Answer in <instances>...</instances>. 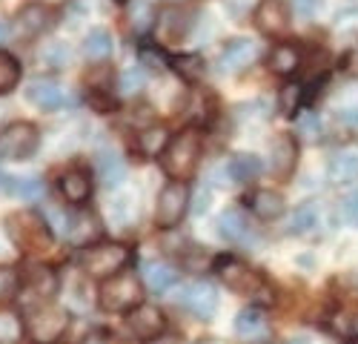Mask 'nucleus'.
I'll use <instances>...</instances> for the list:
<instances>
[{"label":"nucleus","mask_w":358,"mask_h":344,"mask_svg":"<svg viewBox=\"0 0 358 344\" xmlns=\"http://www.w3.org/2000/svg\"><path fill=\"white\" fill-rule=\"evenodd\" d=\"M218 233H221L224 241H232V244L247 241V236H250V221H247L244 210H235V207H232V210L221 213V218H218Z\"/></svg>","instance_id":"obj_25"},{"label":"nucleus","mask_w":358,"mask_h":344,"mask_svg":"<svg viewBox=\"0 0 358 344\" xmlns=\"http://www.w3.org/2000/svg\"><path fill=\"white\" fill-rule=\"evenodd\" d=\"M146 344H181L175 336H169V333H164V336H158V338H152V341H146Z\"/></svg>","instance_id":"obj_46"},{"label":"nucleus","mask_w":358,"mask_h":344,"mask_svg":"<svg viewBox=\"0 0 358 344\" xmlns=\"http://www.w3.org/2000/svg\"><path fill=\"white\" fill-rule=\"evenodd\" d=\"M121 89H124L127 95L141 92V89H143V72H141V69H129V72H124V75H121Z\"/></svg>","instance_id":"obj_43"},{"label":"nucleus","mask_w":358,"mask_h":344,"mask_svg":"<svg viewBox=\"0 0 358 344\" xmlns=\"http://www.w3.org/2000/svg\"><path fill=\"white\" fill-rule=\"evenodd\" d=\"M224 6H227V12H229L235 20H244V15H247V9H250V0H224Z\"/></svg>","instance_id":"obj_45"},{"label":"nucleus","mask_w":358,"mask_h":344,"mask_svg":"<svg viewBox=\"0 0 358 344\" xmlns=\"http://www.w3.org/2000/svg\"><path fill=\"white\" fill-rule=\"evenodd\" d=\"M69 327V313L57 304H46L41 310H32L26 319V333L38 344H55Z\"/></svg>","instance_id":"obj_9"},{"label":"nucleus","mask_w":358,"mask_h":344,"mask_svg":"<svg viewBox=\"0 0 358 344\" xmlns=\"http://www.w3.org/2000/svg\"><path fill=\"white\" fill-rule=\"evenodd\" d=\"M57 187H61V195L66 204L72 207H83L89 198H92V175H89V169H66L61 181H57Z\"/></svg>","instance_id":"obj_14"},{"label":"nucleus","mask_w":358,"mask_h":344,"mask_svg":"<svg viewBox=\"0 0 358 344\" xmlns=\"http://www.w3.org/2000/svg\"><path fill=\"white\" fill-rule=\"evenodd\" d=\"M255 55H258V49H255L252 41H244V38L227 41L224 49H221V69L229 72V75H238L255 61Z\"/></svg>","instance_id":"obj_16"},{"label":"nucleus","mask_w":358,"mask_h":344,"mask_svg":"<svg viewBox=\"0 0 358 344\" xmlns=\"http://www.w3.org/2000/svg\"><path fill=\"white\" fill-rule=\"evenodd\" d=\"M115 3H129V0H115Z\"/></svg>","instance_id":"obj_50"},{"label":"nucleus","mask_w":358,"mask_h":344,"mask_svg":"<svg viewBox=\"0 0 358 344\" xmlns=\"http://www.w3.org/2000/svg\"><path fill=\"white\" fill-rule=\"evenodd\" d=\"M298 135L307 138V141H315L321 135V121H318V115H304L301 121H298Z\"/></svg>","instance_id":"obj_42"},{"label":"nucleus","mask_w":358,"mask_h":344,"mask_svg":"<svg viewBox=\"0 0 358 344\" xmlns=\"http://www.w3.org/2000/svg\"><path fill=\"white\" fill-rule=\"evenodd\" d=\"M20 296V273L17 267H0V304Z\"/></svg>","instance_id":"obj_34"},{"label":"nucleus","mask_w":358,"mask_h":344,"mask_svg":"<svg viewBox=\"0 0 358 344\" xmlns=\"http://www.w3.org/2000/svg\"><path fill=\"white\" fill-rule=\"evenodd\" d=\"M298 103H301V86H295V83H287L284 89H281V101H278L281 112H284V115H292Z\"/></svg>","instance_id":"obj_38"},{"label":"nucleus","mask_w":358,"mask_h":344,"mask_svg":"<svg viewBox=\"0 0 358 344\" xmlns=\"http://www.w3.org/2000/svg\"><path fill=\"white\" fill-rule=\"evenodd\" d=\"M215 273L221 278V284L227 287V290H232L235 296H247V299H261L266 301L273 293H270V284H266V278L252 270L250 264H244L241 258H218L215 261Z\"/></svg>","instance_id":"obj_3"},{"label":"nucleus","mask_w":358,"mask_h":344,"mask_svg":"<svg viewBox=\"0 0 358 344\" xmlns=\"http://www.w3.org/2000/svg\"><path fill=\"white\" fill-rule=\"evenodd\" d=\"M266 66H270L273 75H281V78H289L295 75V69L301 66V52H298L292 43H275L266 55Z\"/></svg>","instance_id":"obj_22"},{"label":"nucleus","mask_w":358,"mask_h":344,"mask_svg":"<svg viewBox=\"0 0 358 344\" xmlns=\"http://www.w3.org/2000/svg\"><path fill=\"white\" fill-rule=\"evenodd\" d=\"M289 344H310V338H304V336H298V338H292Z\"/></svg>","instance_id":"obj_48"},{"label":"nucleus","mask_w":358,"mask_h":344,"mask_svg":"<svg viewBox=\"0 0 358 344\" xmlns=\"http://www.w3.org/2000/svg\"><path fill=\"white\" fill-rule=\"evenodd\" d=\"M143 281L135 275V273H129V270H124V273H117L115 278H109V281H101V290H98V307L103 310V313H132L135 307H141L143 301Z\"/></svg>","instance_id":"obj_5"},{"label":"nucleus","mask_w":358,"mask_h":344,"mask_svg":"<svg viewBox=\"0 0 358 344\" xmlns=\"http://www.w3.org/2000/svg\"><path fill=\"white\" fill-rule=\"evenodd\" d=\"M143 287L149 293H169L172 287L178 284V270L166 261H149L143 267V275H141Z\"/></svg>","instance_id":"obj_20"},{"label":"nucleus","mask_w":358,"mask_h":344,"mask_svg":"<svg viewBox=\"0 0 358 344\" xmlns=\"http://www.w3.org/2000/svg\"><path fill=\"white\" fill-rule=\"evenodd\" d=\"M318 207L315 204H301L295 213H292V218H289V233L292 236H307V233H313V229L318 227Z\"/></svg>","instance_id":"obj_31"},{"label":"nucleus","mask_w":358,"mask_h":344,"mask_svg":"<svg viewBox=\"0 0 358 344\" xmlns=\"http://www.w3.org/2000/svg\"><path fill=\"white\" fill-rule=\"evenodd\" d=\"M289 3H292V12L298 17H313L315 9L321 6V0H289Z\"/></svg>","instance_id":"obj_44"},{"label":"nucleus","mask_w":358,"mask_h":344,"mask_svg":"<svg viewBox=\"0 0 358 344\" xmlns=\"http://www.w3.org/2000/svg\"><path fill=\"white\" fill-rule=\"evenodd\" d=\"M55 20H57L55 9L49 3H41V0H32V3H26L17 12V29L29 38H38V35L49 32V29L55 26Z\"/></svg>","instance_id":"obj_13"},{"label":"nucleus","mask_w":358,"mask_h":344,"mask_svg":"<svg viewBox=\"0 0 358 344\" xmlns=\"http://www.w3.org/2000/svg\"><path fill=\"white\" fill-rule=\"evenodd\" d=\"M327 175H330L333 184H352V181H358V150L355 147L338 150L330 158V164H327Z\"/></svg>","instance_id":"obj_19"},{"label":"nucleus","mask_w":358,"mask_h":344,"mask_svg":"<svg viewBox=\"0 0 358 344\" xmlns=\"http://www.w3.org/2000/svg\"><path fill=\"white\" fill-rule=\"evenodd\" d=\"M127 322H129V330L135 333V338H141V341H152L166 333L164 310H158L155 304H146V301L127 315Z\"/></svg>","instance_id":"obj_12"},{"label":"nucleus","mask_w":358,"mask_h":344,"mask_svg":"<svg viewBox=\"0 0 358 344\" xmlns=\"http://www.w3.org/2000/svg\"><path fill=\"white\" fill-rule=\"evenodd\" d=\"M26 333V322L12 310H0V341H17Z\"/></svg>","instance_id":"obj_33"},{"label":"nucleus","mask_w":358,"mask_h":344,"mask_svg":"<svg viewBox=\"0 0 358 344\" xmlns=\"http://www.w3.org/2000/svg\"><path fill=\"white\" fill-rule=\"evenodd\" d=\"M20 75H23V69L17 64V57L0 49V95H9L20 83Z\"/></svg>","instance_id":"obj_30"},{"label":"nucleus","mask_w":358,"mask_h":344,"mask_svg":"<svg viewBox=\"0 0 358 344\" xmlns=\"http://www.w3.org/2000/svg\"><path fill=\"white\" fill-rule=\"evenodd\" d=\"M86 103L95 112H115V98L109 89H86Z\"/></svg>","instance_id":"obj_37"},{"label":"nucleus","mask_w":358,"mask_h":344,"mask_svg":"<svg viewBox=\"0 0 358 344\" xmlns=\"http://www.w3.org/2000/svg\"><path fill=\"white\" fill-rule=\"evenodd\" d=\"M178 304H181L184 310H189L195 319H203L210 322L215 310H218V293L215 287L210 281H192L184 287V293L178 296Z\"/></svg>","instance_id":"obj_10"},{"label":"nucleus","mask_w":358,"mask_h":344,"mask_svg":"<svg viewBox=\"0 0 358 344\" xmlns=\"http://www.w3.org/2000/svg\"><path fill=\"white\" fill-rule=\"evenodd\" d=\"M129 261H132V247L121 241H98L80 252V270L89 278H101V281H109L117 273H124Z\"/></svg>","instance_id":"obj_2"},{"label":"nucleus","mask_w":358,"mask_h":344,"mask_svg":"<svg viewBox=\"0 0 358 344\" xmlns=\"http://www.w3.org/2000/svg\"><path fill=\"white\" fill-rule=\"evenodd\" d=\"M0 189L15 195V198H20V201H41L46 195V184L41 178H35V175H23V178H17V175H0Z\"/></svg>","instance_id":"obj_21"},{"label":"nucleus","mask_w":358,"mask_h":344,"mask_svg":"<svg viewBox=\"0 0 358 344\" xmlns=\"http://www.w3.org/2000/svg\"><path fill=\"white\" fill-rule=\"evenodd\" d=\"M55 293H57V275H55V270L32 264L29 270L20 273V301H23V307L29 313L52 304Z\"/></svg>","instance_id":"obj_6"},{"label":"nucleus","mask_w":358,"mask_h":344,"mask_svg":"<svg viewBox=\"0 0 358 344\" xmlns=\"http://www.w3.org/2000/svg\"><path fill=\"white\" fill-rule=\"evenodd\" d=\"M112 218L121 224V227H127V224L135 218V204H132L129 195H117V198L112 201Z\"/></svg>","instance_id":"obj_36"},{"label":"nucleus","mask_w":358,"mask_h":344,"mask_svg":"<svg viewBox=\"0 0 358 344\" xmlns=\"http://www.w3.org/2000/svg\"><path fill=\"white\" fill-rule=\"evenodd\" d=\"M169 138H172V135H166V129H161V127H149V129L138 132L135 147H138L146 158H152V155L161 158V152H164V147L169 143Z\"/></svg>","instance_id":"obj_29"},{"label":"nucleus","mask_w":358,"mask_h":344,"mask_svg":"<svg viewBox=\"0 0 358 344\" xmlns=\"http://www.w3.org/2000/svg\"><path fill=\"white\" fill-rule=\"evenodd\" d=\"M172 66L178 69L187 83H198L206 75V61L201 55H181V57H172Z\"/></svg>","instance_id":"obj_32"},{"label":"nucleus","mask_w":358,"mask_h":344,"mask_svg":"<svg viewBox=\"0 0 358 344\" xmlns=\"http://www.w3.org/2000/svg\"><path fill=\"white\" fill-rule=\"evenodd\" d=\"M41 147V132L29 121H15L0 129V158L3 161H26Z\"/></svg>","instance_id":"obj_7"},{"label":"nucleus","mask_w":358,"mask_h":344,"mask_svg":"<svg viewBox=\"0 0 358 344\" xmlns=\"http://www.w3.org/2000/svg\"><path fill=\"white\" fill-rule=\"evenodd\" d=\"M338 118L341 121H347V124H352V127H358V98H352L350 92L338 101Z\"/></svg>","instance_id":"obj_40"},{"label":"nucleus","mask_w":358,"mask_h":344,"mask_svg":"<svg viewBox=\"0 0 358 344\" xmlns=\"http://www.w3.org/2000/svg\"><path fill=\"white\" fill-rule=\"evenodd\" d=\"M43 57H46V64H52V66H66L69 64V46L66 43H52V46H46Z\"/></svg>","instance_id":"obj_41"},{"label":"nucleus","mask_w":358,"mask_h":344,"mask_svg":"<svg viewBox=\"0 0 358 344\" xmlns=\"http://www.w3.org/2000/svg\"><path fill=\"white\" fill-rule=\"evenodd\" d=\"M201 152H203V132L198 127H184L164 147L161 169L169 175V181H187L201 164Z\"/></svg>","instance_id":"obj_1"},{"label":"nucleus","mask_w":358,"mask_h":344,"mask_svg":"<svg viewBox=\"0 0 358 344\" xmlns=\"http://www.w3.org/2000/svg\"><path fill=\"white\" fill-rule=\"evenodd\" d=\"M189 23H192V17H187L184 12L166 9L158 17V32H161L164 41H184L189 35Z\"/></svg>","instance_id":"obj_28"},{"label":"nucleus","mask_w":358,"mask_h":344,"mask_svg":"<svg viewBox=\"0 0 358 344\" xmlns=\"http://www.w3.org/2000/svg\"><path fill=\"white\" fill-rule=\"evenodd\" d=\"M26 101L35 103L43 112H55V109L64 106V92L52 78H35L26 86Z\"/></svg>","instance_id":"obj_17"},{"label":"nucleus","mask_w":358,"mask_h":344,"mask_svg":"<svg viewBox=\"0 0 358 344\" xmlns=\"http://www.w3.org/2000/svg\"><path fill=\"white\" fill-rule=\"evenodd\" d=\"M344 344H358V336H350V338H347Z\"/></svg>","instance_id":"obj_49"},{"label":"nucleus","mask_w":358,"mask_h":344,"mask_svg":"<svg viewBox=\"0 0 358 344\" xmlns=\"http://www.w3.org/2000/svg\"><path fill=\"white\" fill-rule=\"evenodd\" d=\"M95 172L106 187H117L127 178V161L121 155H115V152H101L95 158Z\"/></svg>","instance_id":"obj_26"},{"label":"nucleus","mask_w":358,"mask_h":344,"mask_svg":"<svg viewBox=\"0 0 358 344\" xmlns=\"http://www.w3.org/2000/svg\"><path fill=\"white\" fill-rule=\"evenodd\" d=\"M9 35H12V29H9V23H6V20H0V46H3V43L9 41Z\"/></svg>","instance_id":"obj_47"},{"label":"nucleus","mask_w":358,"mask_h":344,"mask_svg":"<svg viewBox=\"0 0 358 344\" xmlns=\"http://www.w3.org/2000/svg\"><path fill=\"white\" fill-rule=\"evenodd\" d=\"M227 172H229V178H232L235 184H250V181H255L261 172H264V164H261V158L252 155V152H238V155L229 158Z\"/></svg>","instance_id":"obj_24"},{"label":"nucleus","mask_w":358,"mask_h":344,"mask_svg":"<svg viewBox=\"0 0 358 344\" xmlns=\"http://www.w3.org/2000/svg\"><path fill=\"white\" fill-rule=\"evenodd\" d=\"M235 336L244 341H264L270 336V319L261 307H244L235 315Z\"/></svg>","instance_id":"obj_15"},{"label":"nucleus","mask_w":358,"mask_h":344,"mask_svg":"<svg viewBox=\"0 0 358 344\" xmlns=\"http://www.w3.org/2000/svg\"><path fill=\"white\" fill-rule=\"evenodd\" d=\"M338 213H341V218H344L347 224L358 227V189H352L350 195H344V198H341Z\"/></svg>","instance_id":"obj_39"},{"label":"nucleus","mask_w":358,"mask_h":344,"mask_svg":"<svg viewBox=\"0 0 358 344\" xmlns=\"http://www.w3.org/2000/svg\"><path fill=\"white\" fill-rule=\"evenodd\" d=\"M252 20L255 29L266 38H281L289 32V9L284 0H258Z\"/></svg>","instance_id":"obj_11"},{"label":"nucleus","mask_w":358,"mask_h":344,"mask_svg":"<svg viewBox=\"0 0 358 344\" xmlns=\"http://www.w3.org/2000/svg\"><path fill=\"white\" fill-rule=\"evenodd\" d=\"M115 49V41L109 35V29L103 26H95V29H89L86 38H83V55L89 57V61H106V57L112 55Z\"/></svg>","instance_id":"obj_27"},{"label":"nucleus","mask_w":358,"mask_h":344,"mask_svg":"<svg viewBox=\"0 0 358 344\" xmlns=\"http://www.w3.org/2000/svg\"><path fill=\"white\" fill-rule=\"evenodd\" d=\"M295 164H298V143L292 135H278L273 141V152H270V169L275 172L278 178H289L295 172Z\"/></svg>","instance_id":"obj_18"},{"label":"nucleus","mask_w":358,"mask_h":344,"mask_svg":"<svg viewBox=\"0 0 358 344\" xmlns=\"http://www.w3.org/2000/svg\"><path fill=\"white\" fill-rule=\"evenodd\" d=\"M3 229H6L9 241L17 250H26V252H46L55 241L49 221L38 213H15V215L6 218Z\"/></svg>","instance_id":"obj_4"},{"label":"nucleus","mask_w":358,"mask_h":344,"mask_svg":"<svg viewBox=\"0 0 358 344\" xmlns=\"http://www.w3.org/2000/svg\"><path fill=\"white\" fill-rule=\"evenodd\" d=\"M189 210V184L187 181H166L155 201V227L172 229L184 221Z\"/></svg>","instance_id":"obj_8"},{"label":"nucleus","mask_w":358,"mask_h":344,"mask_svg":"<svg viewBox=\"0 0 358 344\" xmlns=\"http://www.w3.org/2000/svg\"><path fill=\"white\" fill-rule=\"evenodd\" d=\"M138 55H141V64H146L149 69H155V72H164L166 64H172V57H166L158 43H141Z\"/></svg>","instance_id":"obj_35"},{"label":"nucleus","mask_w":358,"mask_h":344,"mask_svg":"<svg viewBox=\"0 0 358 344\" xmlns=\"http://www.w3.org/2000/svg\"><path fill=\"white\" fill-rule=\"evenodd\" d=\"M247 207L261 221H273V218L284 215V198L278 192H273V189H255L252 195H247Z\"/></svg>","instance_id":"obj_23"}]
</instances>
